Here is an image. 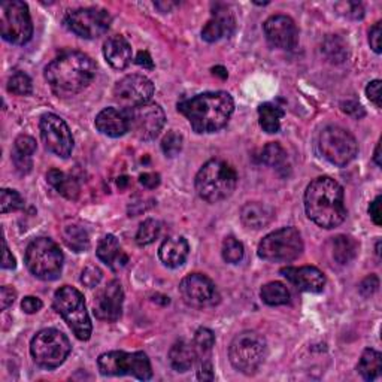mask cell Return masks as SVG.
I'll use <instances>...</instances> for the list:
<instances>
[{"label":"cell","instance_id":"cell-44","mask_svg":"<svg viewBox=\"0 0 382 382\" xmlns=\"http://www.w3.org/2000/svg\"><path fill=\"white\" fill-rule=\"evenodd\" d=\"M102 270L98 266H88L83 270V275H81V282H83L88 289H96L102 281Z\"/></svg>","mask_w":382,"mask_h":382},{"label":"cell","instance_id":"cell-6","mask_svg":"<svg viewBox=\"0 0 382 382\" xmlns=\"http://www.w3.org/2000/svg\"><path fill=\"white\" fill-rule=\"evenodd\" d=\"M63 253L50 238H37L25 250V265L30 274L42 281H56L63 270Z\"/></svg>","mask_w":382,"mask_h":382},{"label":"cell","instance_id":"cell-17","mask_svg":"<svg viewBox=\"0 0 382 382\" xmlns=\"http://www.w3.org/2000/svg\"><path fill=\"white\" fill-rule=\"evenodd\" d=\"M180 293L188 306L197 309L214 306L218 300L215 284L202 274L187 275L180 284Z\"/></svg>","mask_w":382,"mask_h":382},{"label":"cell","instance_id":"cell-20","mask_svg":"<svg viewBox=\"0 0 382 382\" xmlns=\"http://www.w3.org/2000/svg\"><path fill=\"white\" fill-rule=\"evenodd\" d=\"M281 274L289 279L299 290L306 293H321L325 285V277L323 272L313 266L286 267Z\"/></svg>","mask_w":382,"mask_h":382},{"label":"cell","instance_id":"cell-31","mask_svg":"<svg viewBox=\"0 0 382 382\" xmlns=\"http://www.w3.org/2000/svg\"><path fill=\"white\" fill-rule=\"evenodd\" d=\"M63 241L75 253H84L90 248V236L87 230L79 224H67L63 227Z\"/></svg>","mask_w":382,"mask_h":382},{"label":"cell","instance_id":"cell-12","mask_svg":"<svg viewBox=\"0 0 382 382\" xmlns=\"http://www.w3.org/2000/svg\"><path fill=\"white\" fill-rule=\"evenodd\" d=\"M318 146L323 157L332 165L344 168L357 157L359 145L354 136L339 126H329L320 133Z\"/></svg>","mask_w":382,"mask_h":382},{"label":"cell","instance_id":"cell-48","mask_svg":"<svg viewBox=\"0 0 382 382\" xmlns=\"http://www.w3.org/2000/svg\"><path fill=\"white\" fill-rule=\"evenodd\" d=\"M42 306H44L42 300L37 299V297H33V296L24 297L23 302H21V309L25 313H36V312H39L40 309H42Z\"/></svg>","mask_w":382,"mask_h":382},{"label":"cell","instance_id":"cell-42","mask_svg":"<svg viewBox=\"0 0 382 382\" xmlns=\"http://www.w3.org/2000/svg\"><path fill=\"white\" fill-rule=\"evenodd\" d=\"M12 153L24 156V157H32L36 153V141L32 138V136L20 134L16 139V145H13Z\"/></svg>","mask_w":382,"mask_h":382},{"label":"cell","instance_id":"cell-15","mask_svg":"<svg viewBox=\"0 0 382 382\" xmlns=\"http://www.w3.org/2000/svg\"><path fill=\"white\" fill-rule=\"evenodd\" d=\"M40 138L50 153L67 158L74 149V136L66 121L56 114H45L39 121Z\"/></svg>","mask_w":382,"mask_h":382},{"label":"cell","instance_id":"cell-47","mask_svg":"<svg viewBox=\"0 0 382 382\" xmlns=\"http://www.w3.org/2000/svg\"><path fill=\"white\" fill-rule=\"evenodd\" d=\"M379 286V279L376 275H369L367 278H364L360 284V293L364 296V297H369L372 296Z\"/></svg>","mask_w":382,"mask_h":382},{"label":"cell","instance_id":"cell-40","mask_svg":"<svg viewBox=\"0 0 382 382\" xmlns=\"http://www.w3.org/2000/svg\"><path fill=\"white\" fill-rule=\"evenodd\" d=\"M183 144H184L183 134L172 130V132H168V134H165V138H163L161 149H163V153H165V156L176 157L183 151Z\"/></svg>","mask_w":382,"mask_h":382},{"label":"cell","instance_id":"cell-34","mask_svg":"<svg viewBox=\"0 0 382 382\" xmlns=\"http://www.w3.org/2000/svg\"><path fill=\"white\" fill-rule=\"evenodd\" d=\"M321 51L324 52L327 60H330L332 63L336 64L344 63L348 59V45L342 37L336 35H330L324 39Z\"/></svg>","mask_w":382,"mask_h":382},{"label":"cell","instance_id":"cell-58","mask_svg":"<svg viewBox=\"0 0 382 382\" xmlns=\"http://www.w3.org/2000/svg\"><path fill=\"white\" fill-rule=\"evenodd\" d=\"M214 74H216V75H220L221 78H227V71L224 69V67L223 66H216V67H214Z\"/></svg>","mask_w":382,"mask_h":382},{"label":"cell","instance_id":"cell-4","mask_svg":"<svg viewBox=\"0 0 382 382\" xmlns=\"http://www.w3.org/2000/svg\"><path fill=\"white\" fill-rule=\"evenodd\" d=\"M238 185V173L223 160H209L196 175L195 187L200 199L218 203L233 195Z\"/></svg>","mask_w":382,"mask_h":382},{"label":"cell","instance_id":"cell-24","mask_svg":"<svg viewBox=\"0 0 382 382\" xmlns=\"http://www.w3.org/2000/svg\"><path fill=\"white\" fill-rule=\"evenodd\" d=\"M188 253H190V245L187 239L183 236H173V238H168L161 243V247L158 250V257L163 265L176 269L185 263Z\"/></svg>","mask_w":382,"mask_h":382},{"label":"cell","instance_id":"cell-9","mask_svg":"<svg viewBox=\"0 0 382 382\" xmlns=\"http://www.w3.org/2000/svg\"><path fill=\"white\" fill-rule=\"evenodd\" d=\"M303 251V241L299 230L294 227H284L272 231L258 245V257L272 263H289Z\"/></svg>","mask_w":382,"mask_h":382},{"label":"cell","instance_id":"cell-1","mask_svg":"<svg viewBox=\"0 0 382 382\" xmlns=\"http://www.w3.org/2000/svg\"><path fill=\"white\" fill-rule=\"evenodd\" d=\"M178 111L196 133H215L227 126L235 111V102L226 91L202 93L180 102Z\"/></svg>","mask_w":382,"mask_h":382},{"label":"cell","instance_id":"cell-30","mask_svg":"<svg viewBox=\"0 0 382 382\" xmlns=\"http://www.w3.org/2000/svg\"><path fill=\"white\" fill-rule=\"evenodd\" d=\"M284 109L275 103H263L258 106V121L260 127L266 133H278L281 129V118L284 117Z\"/></svg>","mask_w":382,"mask_h":382},{"label":"cell","instance_id":"cell-23","mask_svg":"<svg viewBox=\"0 0 382 382\" xmlns=\"http://www.w3.org/2000/svg\"><path fill=\"white\" fill-rule=\"evenodd\" d=\"M103 56L114 69L122 71L132 63L133 51L127 39L121 35L109 37L103 45Z\"/></svg>","mask_w":382,"mask_h":382},{"label":"cell","instance_id":"cell-50","mask_svg":"<svg viewBox=\"0 0 382 382\" xmlns=\"http://www.w3.org/2000/svg\"><path fill=\"white\" fill-rule=\"evenodd\" d=\"M381 36H382V29H381V23L378 21L369 32V44H371V48L376 54H381V51H382V48H381Z\"/></svg>","mask_w":382,"mask_h":382},{"label":"cell","instance_id":"cell-19","mask_svg":"<svg viewBox=\"0 0 382 382\" xmlns=\"http://www.w3.org/2000/svg\"><path fill=\"white\" fill-rule=\"evenodd\" d=\"M263 30L269 42L281 50H294L299 42V30L293 18L286 16H272L265 24Z\"/></svg>","mask_w":382,"mask_h":382},{"label":"cell","instance_id":"cell-43","mask_svg":"<svg viewBox=\"0 0 382 382\" xmlns=\"http://www.w3.org/2000/svg\"><path fill=\"white\" fill-rule=\"evenodd\" d=\"M336 9L339 11V13H342V16L352 18V20H360L364 17V9H363L361 4H357V2L337 4Z\"/></svg>","mask_w":382,"mask_h":382},{"label":"cell","instance_id":"cell-21","mask_svg":"<svg viewBox=\"0 0 382 382\" xmlns=\"http://www.w3.org/2000/svg\"><path fill=\"white\" fill-rule=\"evenodd\" d=\"M96 129L109 138H120L130 132V121L126 109L105 108L96 117Z\"/></svg>","mask_w":382,"mask_h":382},{"label":"cell","instance_id":"cell-54","mask_svg":"<svg viewBox=\"0 0 382 382\" xmlns=\"http://www.w3.org/2000/svg\"><path fill=\"white\" fill-rule=\"evenodd\" d=\"M16 257H13L8 248L6 241H4V258H2V267L4 269H16Z\"/></svg>","mask_w":382,"mask_h":382},{"label":"cell","instance_id":"cell-38","mask_svg":"<svg viewBox=\"0 0 382 382\" xmlns=\"http://www.w3.org/2000/svg\"><path fill=\"white\" fill-rule=\"evenodd\" d=\"M8 91L17 96L30 94L33 91L32 79L24 72H16L8 81Z\"/></svg>","mask_w":382,"mask_h":382},{"label":"cell","instance_id":"cell-52","mask_svg":"<svg viewBox=\"0 0 382 382\" xmlns=\"http://www.w3.org/2000/svg\"><path fill=\"white\" fill-rule=\"evenodd\" d=\"M139 183L149 188V190H153L156 187L160 185V175L158 173H153V172H148V173H142L139 176Z\"/></svg>","mask_w":382,"mask_h":382},{"label":"cell","instance_id":"cell-37","mask_svg":"<svg viewBox=\"0 0 382 382\" xmlns=\"http://www.w3.org/2000/svg\"><path fill=\"white\" fill-rule=\"evenodd\" d=\"M224 262L230 265H238L242 262L245 250L242 242H239L236 238L228 236L223 242V250H221Z\"/></svg>","mask_w":382,"mask_h":382},{"label":"cell","instance_id":"cell-2","mask_svg":"<svg viewBox=\"0 0 382 382\" xmlns=\"http://www.w3.org/2000/svg\"><path fill=\"white\" fill-rule=\"evenodd\" d=\"M305 211L311 221L323 228H333L347 218L344 188L330 176L313 180L305 191Z\"/></svg>","mask_w":382,"mask_h":382},{"label":"cell","instance_id":"cell-16","mask_svg":"<svg viewBox=\"0 0 382 382\" xmlns=\"http://www.w3.org/2000/svg\"><path fill=\"white\" fill-rule=\"evenodd\" d=\"M154 90L151 79L134 74L118 81L114 87V98L125 109H132L151 100Z\"/></svg>","mask_w":382,"mask_h":382},{"label":"cell","instance_id":"cell-11","mask_svg":"<svg viewBox=\"0 0 382 382\" xmlns=\"http://www.w3.org/2000/svg\"><path fill=\"white\" fill-rule=\"evenodd\" d=\"M71 342L64 333L57 329H44L32 339V357L40 367L56 369L71 354Z\"/></svg>","mask_w":382,"mask_h":382},{"label":"cell","instance_id":"cell-5","mask_svg":"<svg viewBox=\"0 0 382 382\" xmlns=\"http://www.w3.org/2000/svg\"><path fill=\"white\" fill-rule=\"evenodd\" d=\"M52 306L59 316L71 327L79 340H88L91 336V320L86 308L83 293L75 286L64 285L54 294Z\"/></svg>","mask_w":382,"mask_h":382},{"label":"cell","instance_id":"cell-55","mask_svg":"<svg viewBox=\"0 0 382 382\" xmlns=\"http://www.w3.org/2000/svg\"><path fill=\"white\" fill-rule=\"evenodd\" d=\"M136 64H139L142 66L144 69H153L154 67V63H153V59L151 56H149V52L148 51H141L138 54V57H136Z\"/></svg>","mask_w":382,"mask_h":382},{"label":"cell","instance_id":"cell-56","mask_svg":"<svg viewBox=\"0 0 382 382\" xmlns=\"http://www.w3.org/2000/svg\"><path fill=\"white\" fill-rule=\"evenodd\" d=\"M374 160H375V163H376L378 166H381V165H382V161H381V141L378 142V145H376V148H375V156H374Z\"/></svg>","mask_w":382,"mask_h":382},{"label":"cell","instance_id":"cell-33","mask_svg":"<svg viewBox=\"0 0 382 382\" xmlns=\"http://www.w3.org/2000/svg\"><path fill=\"white\" fill-rule=\"evenodd\" d=\"M260 297L269 306H282L290 303V291L282 282H267L262 286Z\"/></svg>","mask_w":382,"mask_h":382},{"label":"cell","instance_id":"cell-51","mask_svg":"<svg viewBox=\"0 0 382 382\" xmlns=\"http://www.w3.org/2000/svg\"><path fill=\"white\" fill-rule=\"evenodd\" d=\"M197 378L200 381H214L215 375H214V367H212V363L209 360H203L200 367H199V372H197Z\"/></svg>","mask_w":382,"mask_h":382},{"label":"cell","instance_id":"cell-13","mask_svg":"<svg viewBox=\"0 0 382 382\" xmlns=\"http://www.w3.org/2000/svg\"><path fill=\"white\" fill-rule=\"evenodd\" d=\"M112 18L102 8H79L66 13L64 24L72 33L84 39H98L108 32Z\"/></svg>","mask_w":382,"mask_h":382},{"label":"cell","instance_id":"cell-35","mask_svg":"<svg viewBox=\"0 0 382 382\" xmlns=\"http://www.w3.org/2000/svg\"><path fill=\"white\" fill-rule=\"evenodd\" d=\"M262 161L267 166L281 169L286 163V153L285 149L278 142H270L263 148Z\"/></svg>","mask_w":382,"mask_h":382},{"label":"cell","instance_id":"cell-18","mask_svg":"<svg viewBox=\"0 0 382 382\" xmlns=\"http://www.w3.org/2000/svg\"><path fill=\"white\" fill-rule=\"evenodd\" d=\"M122 302H125V291L121 284L117 279L108 282L94 297V316L102 321L114 323L121 317Z\"/></svg>","mask_w":382,"mask_h":382},{"label":"cell","instance_id":"cell-25","mask_svg":"<svg viewBox=\"0 0 382 382\" xmlns=\"http://www.w3.org/2000/svg\"><path fill=\"white\" fill-rule=\"evenodd\" d=\"M275 218V211L266 203L248 202L241 209V220L245 227L253 230H260L267 227Z\"/></svg>","mask_w":382,"mask_h":382},{"label":"cell","instance_id":"cell-45","mask_svg":"<svg viewBox=\"0 0 382 382\" xmlns=\"http://www.w3.org/2000/svg\"><path fill=\"white\" fill-rule=\"evenodd\" d=\"M340 108H342V111L347 115H349L352 118H356V120H360V118H363L366 115L363 106L359 102H356V100L342 102V103H340Z\"/></svg>","mask_w":382,"mask_h":382},{"label":"cell","instance_id":"cell-8","mask_svg":"<svg viewBox=\"0 0 382 382\" xmlns=\"http://www.w3.org/2000/svg\"><path fill=\"white\" fill-rule=\"evenodd\" d=\"M98 367L105 376H125L132 375L141 381L153 378L151 363L145 352H125L109 351L103 352L98 359Z\"/></svg>","mask_w":382,"mask_h":382},{"label":"cell","instance_id":"cell-14","mask_svg":"<svg viewBox=\"0 0 382 382\" xmlns=\"http://www.w3.org/2000/svg\"><path fill=\"white\" fill-rule=\"evenodd\" d=\"M130 121V132L141 141H153L165 127L166 115L160 105L148 102L126 109Z\"/></svg>","mask_w":382,"mask_h":382},{"label":"cell","instance_id":"cell-10","mask_svg":"<svg viewBox=\"0 0 382 382\" xmlns=\"http://www.w3.org/2000/svg\"><path fill=\"white\" fill-rule=\"evenodd\" d=\"M0 33L9 44L24 45L33 36L29 6L21 0H6L0 4Z\"/></svg>","mask_w":382,"mask_h":382},{"label":"cell","instance_id":"cell-49","mask_svg":"<svg viewBox=\"0 0 382 382\" xmlns=\"http://www.w3.org/2000/svg\"><path fill=\"white\" fill-rule=\"evenodd\" d=\"M381 84L382 83L379 79H375V81H372V83H369V86L366 87V96L378 108H381Z\"/></svg>","mask_w":382,"mask_h":382},{"label":"cell","instance_id":"cell-41","mask_svg":"<svg viewBox=\"0 0 382 382\" xmlns=\"http://www.w3.org/2000/svg\"><path fill=\"white\" fill-rule=\"evenodd\" d=\"M195 347L197 354H208L211 352L212 347L215 345V335L212 330L207 329V327H200V329L195 335Z\"/></svg>","mask_w":382,"mask_h":382},{"label":"cell","instance_id":"cell-22","mask_svg":"<svg viewBox=\"0 0 382 382\" xmlns=\"http://www.w3.org/2000/svg\"><path fill=\"white\" fill-rule=\"evenodd\" d=\"M235 27L236 21L233 13H231L227 8L220 9V6H218L215 12H212V18L204 24V27L202 29V37L203 40L212 44L226 36L228 37L235 32Z\"/></svg>","mask_w":382,"mask_h":382},{"label":"cell","instance_id":"cell-53","mask_svg":"<svg viewBox=\"0 0 382 382\" xmlns=\"http://www.w3.org/2000/svg\"><path fill=\"white\" fill-rule=\"evenodd\" d=\"M381 196H378L369 207V215L372 218V221L376 224V226H381L382 224V212H381Z\"/></svg>","mask_w":382,"mask_h":382},{"label":"cell","instance_id":"cell-39","mask_svg":"<svg viewBox=\"0 0 382 382\" xmlns=\"http://www.w3.org/2000/svg\"><path fill=\"white\" fill-rule=\"evenodd\" d=\"M0 207H2V214L18 211L24 207V199L18 191L4 188L0 191Z\"/></svg>","mask_w":382,"mask_h":382},{"label":"cell","instance_id":"cell-57","mask_svg":"<svg viewBox=\"0 0 382 382\" xmlns=\"http://www.w3.org/2000/svg\"><path fill=\"white\" fill-rule=\"evenodd\" d=\"M175 5H176V4H170V2H169V4H160V2L156 4V6H157L161 12H169Z\"/></svg>","mask_w":382,"mask_h":382},{"label":"cell","instance_id":"cell-29","mask_svg":"<svg viewBox=\"0 0 382 382\" xmlns=\"http://www.w3.org/2000/svg\"><path fill=\"white\" fill-rule=\"evenodd\" d=\"M359 251V245L349 236L339 235L332 241V254L336 263L339 265H348L356 258Z\"/></svg>","mask_w":382,"mask_h":382},{"label":"cell","instance_id":"cell-32","mask_svg":"<svg viewBox=\"0 0 382 382\" xmlns=\"http://www.w3.org/2000/svg\"><path fill=\"white\" fill-rule=\"evenodd\" d=\"M357 371L366 381H375L379 378L381 371H382V356L381 352L367 348L363 351Z\"/></svg>","mask_w":382,"mask_h":382},{"label":"cell","instance_id":"cell-28","mask_svg":"<svg viewBox=\"0 0 382 382\" xmlns=\"http://www.w3.org/2000/svg\"><path fill=\"white\" fill-rule=\"evenodd\" d=\"M47 180L66 199H69V200L78 199L81 188H79L78 181L75 178H72V176L66 175L64 172H62L59 169H51L47 173Z\"/></svg>","mask_w":382,"mask_h":382},{"label":"cell","instance_id":"cell-7","mask_svg":"<svg viewBox=\"0 0 382 382\" xmlns=\"http://www.w3.org/2000/svg\"><path fill=\"white\" fill-rule=\"evenodd\" d=\"M267 345L257 332H242L236 335L228 347V359L236 371L253 375L266 359Z\"/></svg>","mask_w":382,"mask_h":382},{"label":"cell","instance_id":"cell-3","mask_svg":"<svg viewBox=\"0 0 382 382\" xmlns=\"http://www.w3.org/2000/svg\"><path fill=\"white\" fill-rule=\"evenodd\" d=\"M96 76V64L84 52L67 51L45 67V79L59 96H74L86 90Z\"/></svg>","mask_w":382,"mask_h":382},{"label":"cell","instance_id":"cell-26","mask_svg":"<svg viewBox=\"0 0 382 382\" xmlns=\"http://www.w3.org/2000/svg\"><path fill=\"white\" fill-rule=\"evenodd\" d=\"M96 254H98L102 263H105L112 270H120L129 262V257L126 255L125 251H122L118 239L114 235H106L100 239Z\"/></svg>","mask_w":382,"mask_h":382},{"label":"cell","instance_id":"cell-46","mask_svg":"<svg viewBox=\"0 0 382 382\" xmlns=\"http://www.w3.org/2000/svg\"><path fill=\"white\" fill-rule=\"evenodd\" d=\"M17 299V291L12 289V286L4 285L2 289H0V308L2 311L8 309L13 302H16Z\"/></svg>","mask_w":382,"mask_h":382},{"label":"cell","instance_id":"cell-27","mask_svg":"<svg viewBox=\"0 0 382 382\" xmlns=\"http://www.w3.org/2000/svg\"><path fill=\"white\" fill-rule=\"evenodd\" d=\"M197 356L199 354L195 344H190L187 340H178L169 351V361L176 372H187L195 366Z\"/></svg>","mask_w":382,"mask_h":382},{"label":"cell","instance_id":"cell-36","mask_svg":"<svg viewBox=\"0 0 382 382\" xmlns=\"http://www.w3.org/2000/svg\"><path fill=\"white\" fill-rule=\"evenodd\" d=\"M161 230V224L154 220V218H146V220L141 224L138 233H136V243L139 245V247H146V245L153 243Z\"/></svg>","mask_w":382,"mask_h":382}]
</instances>
